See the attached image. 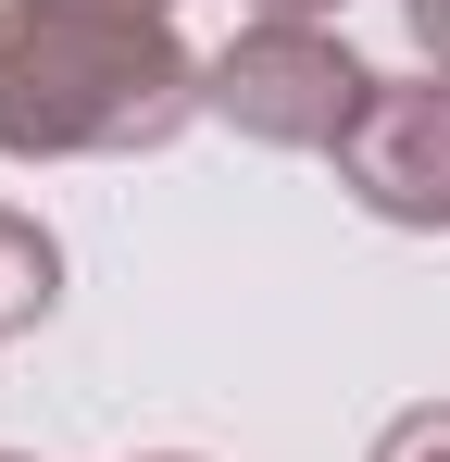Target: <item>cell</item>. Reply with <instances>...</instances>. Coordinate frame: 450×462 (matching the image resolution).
I'll return each instance as SVG.
<instances>
[{"instance_id":"5","label":"cell","mask_w":450,"mask_h":462,"mask_svg":"<svg viewBox=\"0 0 450 462\" xmlns=\"http://www.w3.org/2000/svg\"><path fill=\"white\" fill-rule=\"evenodd\" d=\"M375 462H450V400H426V412H400V425L375 438Z\"/></svg>"},{"instance_id":"2","label":"cell","mask_w":450,"mask_h":462,"mask_svg":"<svg viewBox=\"0 0 450 462\" xmlns=\"http://www.w3.org/2000/svg\"><path fill=\"white\" fill-rule=\"evenodd\" d=\"M363 100H375V76L325 25H250V38L213 51V113L263 151H338L363 125Z\"/></svg>"},{"instance_id":"8","label":"cell","mask_w":450,"mask_h":462,"mask_svg":"<svg viewBox=\"0 0 450 462\" xmlns=\"http://www.w3.org/2000/svg\"><path fill=\"white\" fill-rule=\"evenodd\" d=\"M100 13H175V0H100Z\"/></svg>"},{"instance_id":"10","label":"cell","mask_w":450,"mask_h":462,"mask_svg":"<svg viewBox=\"0 0 450 462\" xmlns=\"http://www.w3.org/2000/svg\"><path fill=\"white\" fill-rule=\"evenodd\" d=\"M0 462H13V450H0Z\"/></svg>"},{"instance_id":"1","label":"cell","mask_w":450,"mask_h":462,"mask_svg":"<svg viewBox=\"0 0 450 462\" xmlns=\"http://www.w3.org/2000/svg\"><path fill=\"white\" fill-rule=\"evenodd\" d=\"M188 113H213V63H188L175 13L100 0H0V151H163Z\"/></svg>"},{"instance_id":"4","label":"cell","mask_w":450,"mask_h":462,"mask_svg":"<svg viewBox=\"0 0 450 462\" xmlns=\"http://www.w3.org/2000/svg\"><path fill=\"white\" fill-rule=\"evenodd\" d=\"M51 300H63V250H51V226H38V213H0V337H25Z\"/></svg>"},{"instance_id":"9","label":"cell","mask_w":450,"mask_h":462,"mask_svg":"<svg viewBox=\"0 0 450 462\" xmlns=\"http://www.w3.org/2000/svg\"><path fill=\"white\" fill-rule=\"evenodd\" d=\"M150 462H188V450H150Z\"/></svg>"},{"instance_id":"3","label":"cell","mask_w":450,"mask_h":462,"mask_svg":"<svg viewBox=\"0 0 450 462\" xmlns=\"http://www.w3.org/2000/svg\"><path fill=\"white\" fill-rule=\"evenodd\" d=\"M338 175L375 226H450V76H375Z\"/></svg>"},{"instance_id":"6","label":"cell","mask_w":450,"mask_h":462,"mask_svg":"<svg viewBox=\"0 0 450 462\" xmlns=\"http://www.w3.org/2000/svg\"><path fill=\"white\" fill-rule=\"evenodd\" d=\"M400 13H413V38H426V63L450 76V0H400Z\"/></svg>"},{"instance_id":"7","label":"cell","mask_w":450,"mask_h":462,"mask_svg":"<svg viewBox=\"0 0 450 462\" xmlns=\"http://www.w3.org/2000/svg\"><path fill=\"white\" fill-rule=\"evenodd\" d=\"M338 0H250V25H325Z\"/></svg>"}]
</instances>
